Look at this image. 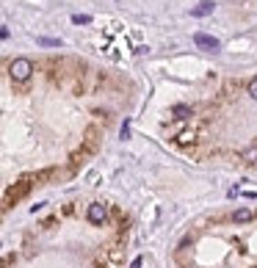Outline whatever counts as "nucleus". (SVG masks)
<instances>
[{"instance_id": "obj_11", "label": "nucleus", "mask_w": 257, "mask_h": 268, "mask_svg": "<svg viewBox=\"0 0 257 268\" xmlns=\"http://www.w3.org/2000/svg\"><path fill=\"white\" fill-rule=\"evenodd\" d=\"M0 39H9V25H0Z\"/></svg>"}, {"instance_id": "obj_8", "label": "nucleus", "mask_w": 257, "mask_h": 268, "mask_svg": "<svg viewBox=\"0 0 257 268\" xmlns=\"http://www.w3.org/2000/svg\"><path fill=\"white\" fill-rule=\"evenodd\" d=\"M174 116H177V119H185V116H191V108L188 105H174Z\"/></svg>"}, {"instance_id": "obj_9", "label": "nucleus", "mask_w": 257, "mask_h": 268, "mask_svg": "<svg viewBox=\"0 0 257 268\" xmlns=\"http://www.w3.org/2000/svg\"><path fill=\"white\" fill-rule=\"evenodd\" d=\"M72 22H75V25H89L92 17H89V14H72Z\"/></svg>"}, {"instance_id": "obj_2", "label": "nucleus", "mask_w": 257, "mask_h": 268, "mask_svg": "<svg viewBox=\"0 0 257 268\" xmlns=\"http://www.w3.org/2000/svg\"><path fill=\"white\" fill-rule=\"evenodd\" d=\"M194 44H197L199 50H207V53H216L219 47H221V42H219L216 36H210V34H202V31H199V34L194 36Z\"/></svg>"}, {"instance_id": "obj_12", "label": "nucleus", "mask_w": 257, "mask_h": 268, "mask_svg": "<svg viewBox=\"0 0 257 268\" xmlns=\"http://www.w3.org/2000/svg\"><path fill=\"white\" fill-rule=\"evenodd\" d=\"M128 136H130V125L125 122V125H122V139H128Z\"/></svg>"}, {"instance_id": "obj_3", "label": "nucleus", "mask_w": 257, "mask_h": 268, "mask_svg": "<svg viewBox=\"0 0 257 268\" xmlns=\"http://www.w3.org/2000/svg\"><path fill=\"white\" fill-rule=\"evenodd\" d=\"M105 218H108V208H105V205H100V202H97V205H89V221H92V224H103Z\"/></svg>"}, {"instance_id": "obj_10", "label": "nucleus", "mask_w": 257, "mask_h": 268, "mask_svg": "<svg viewBox=\"0 0 257 268\" xmlns=\"http://www.w3.org/2000/svg\"><path fill=\"white\" fill-rule=\"evenodd\" d=\"M249 97H255V100H257V78L249 80Z\"/></svg>"}, {"instance_id": "obj_1", "label": "nucleus", "mask_w": 257, "mask_h": 268, "mask_svg": "<svg viewBox=\"0 0 257 268\" xmlns=\"http://www.w3.org/2000/svg\"><path fill=\"white\" fill-rule=\"evenodd\" d=\"M31 72H34V64H31L28 58H14L9 64V75H11V80H17V83L28 80L31 78Z\"/></svg>"}, {"instance_id": "obj_6", "label": "nucleus", "mask_w": 257, "mask_h": 268, "mask_svg": "<svg viewBox=\"0 0 257 268\" xmlns=\"http://www.w3.org/2000/svg\"><path fill=\"white\" fill-rule=\"evenodd\" d=\"M36 42L42 44V47H58V44H61V39H50V36H39Z\"/></svg>"}, {"instance_id": "obj_13", "label": "nucleus", "mask_w": 257, "mask_h": 268, "mask_svg": "<svg viewBox=\"0 0 257 268\" xmlns=\"http://www.w3.org/2000/svg\"><path fill=\"white\" fill-rule=\"evenodd\" d=\"M141 263H144V260H141V257H136V260H133V266H130V268H141Z\"/></svg>"}, {"instance_id": "obj_7", "label": "nucleus", "mask_w": 257, "mask_h": 268, "mask_svg": "<svg viewBox=\"0 0 257 268\" xmlns=\"http://www.w3.org/2000/svg\"><path fill=\"white\" fill-rule=\"evenodd\" d=\"M232 218H235L238 224H243V221H249V218H252V213H249L246 208H240V210H235V216H232Z\"/></svg>"}, {"instance_id": "obj_5", "label": "nucleus", "mask_w": 257, "mask_h": 268, "mask_svg": "<svg viewBox=\"0 0 257 268\" xmlns=\"http://www.w3.org/2000/svg\"><path fill=\"white\" fill-rule=\"evenodd\" d=\"M243 161H246V163H257V147H249V149H243Z\"/></svg>"}, {"instance_id": "obj_4", "label": "nucleus", "mask_w": 257, "mask_h": 268, "mask_svg": "<svg viewBox=\"0 0 257 268\" xmlns=\"http://www.w3.org/2000/svg\"><path fill=\"white\" fill-rule=\"evenodd\" d=\"M213 9H216L213 0H202L199 6H194V9H191V17H207V14H213Z\"/></svg>"}]
</instances>
